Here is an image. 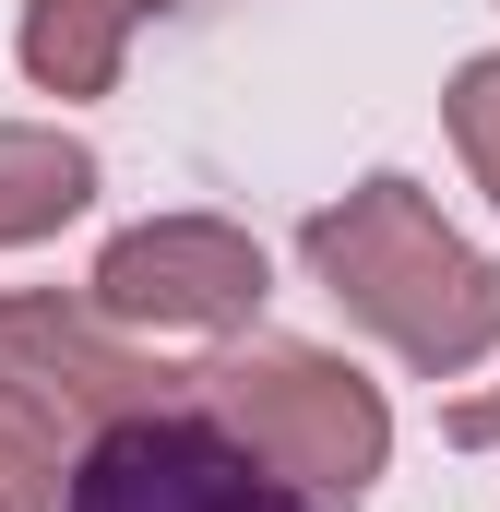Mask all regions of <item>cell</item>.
I'll return each mask as SVG.
<instances>
[{"instance_id":"5","label":"cell","mask_w":500,"mask_h":512,"mask_svg":"<svg viewBox=\"0 0 500 512\" xmlns=\"http://www.w3.org/2000/svg\"><path fill=\"white\" fill-rule=\"evenodd\" d=\"M203 382V370H167V358H143L120 346L84 298H60V286H12L0 298V393H24L36 417H60V429H108V417H143V405H179V393Z\"/></svg>"},{"instance_id":"6","label":"cell","mask_w":500,"mask_h":512,"mask_svg":"<svg viewBox=\"0 0 500 512\" xmlns=\"http://www.w3.org/2000/svg\"><path fill=\"white\" fill-rule=\"evenodd\" d=\"M179 0H24V24H12V60H24V84L36 96H108L131 60V36L143 24H167Z\"/></svg>"},{"instance_id":"3","label":"cell","mask_w":500,"mask_h":512,"mask_svg":"<svg viewBox=\"0 0 500 512\" xmlns=\"http://www.w3.org/2000/svg\"><path fill=\"white\" fill-rule=\"evenodd\" d=\"M60 512H322V501L286 489L203 393H179V405L108 417V429L72 453Z\"/></svg>"},{"instance_id":"8","label":"cell","mask_w":500,"mask_h":512,"mask_svg":"<svg viewBox=\"0 0 500 512\" xmlns=\"http://www.w3.org/2000/svg\"><path fill=\"white\" fill-rule=\"evenodd\" d=\"M60 417H36L24 393H0V512H60Z\"/></svg>"},{"instance_id":"7","label":"cell","mask_w":500,"mask_h":512,"mask_svg":"<svg viewBox=\"0 0 500 512\" xmlns=\"http://www.w3.org/2000/svg\"><path fill=\"white\" fill-rule=\"evenodd\" d=\"M84 203H96V143H72L48 120H0V251L60 239Z\"/></svg>"},{"instance_id":"10","label":"cell","mask_w":500,"mask_h":512,"mask_svg":"<svg viewBox=\"0 0 500 512\" xmlns=\"http://www.w3.org/2000/svg\"><path fill=\"white\" fill-rule=\"evenodd\" d=\"M441 429H453V441H500V393H477V405H453Z\"/></svg>"},{"instance_id":"1","label":"cell","mask_w":500,"mask_h":512,"mask_svg":"<svg viewBox=\"0 0 500 512\" xmlns=\"http://www.w3.org/2000/svg\"><path fill=\"white\" fill-rule=\"evenodd\" d=\"M298 262H310V286H322L370 346H393L417 382H465L500 346V262L465 251L405 167H381L346 203H322V215L298 227Z\"/></svg>"},{"instance_id":"9","label":"cell","mask_w":500,"mask_h":512,"mask_svg":"<svg viewBox=\"0 0 500 512\" xmlns=\"http://www.w3.org/2000/svg\"><path fill=\"white\" fill-rule=\"evenodd\" d=\"M441 120H453V155L477 167V191L500 203V48L453 72V96H441Z\"/></svg>"},{"instance_id":"4","label":"cell","mask_w":500,"mask_h":512,"mask_svg":"<svg viewBox=\"0 0 500 512\" xmlns=\"http://www.w3.org/2000/svg\"><path fill=\"white\" fill-rule=\"evenodd\" d=\"M274 298V262L227 215H155L96 251V322L131 334H250Z\"/></svg>"},{"instance_id":"2","label":"cell","mask_w":500,"mask_h":512,"mask_svg":"<svg viewBox=\"0 0 500 512\" xmlns=\"http://www.w3.org/2000/svg\"><path fill=\"white\" fill-rule=\"evenodd\" d=\"M191 393L239 429L286 489H310L322 512H358L381 489V465H393V405H381V382H358L322 346H239V358H215Z\"/></svg>"}]
</instances>
